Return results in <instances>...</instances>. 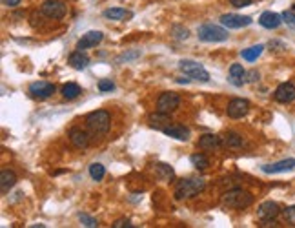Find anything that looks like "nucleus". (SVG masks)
Segmentation results:
<instances>
[{"instance_id":"obj_36","label":"nucleus","mask_w":295,"mask_h":228,"mask_svg":"<svg viewBox=\"0 0 295 228\" xmlns=\"http://www.w3.org/2000/svg\"><path fill=\"white\" fill-rule=\"evenodd\" d=\"M257 79H259V73H257V71H250V73H246V81L248 83H255V81H257Z\"/></svg>"},{"instance_id":"obj_2","label":"nucleus","mask_w":295,"mask_h":228,"mask_svg":"<svg viewBox=\"0 0 295 228\" xmlns=\"http://www.w3.org/2000/svg\"><path fill=\"white\" fill-rule=\"evenodd\" d=\"M204 188H206V181L204 179H182L177 183L173 195H175V199L177 201L190 199V197L199 195Z\"/></svg>"},{"instance_id":"obj_29","label":"nucleus","mask_w":295,"mask_h":228,"mask_svg":"<svg viewBox=\"0 0 295 228\" xmlns=\"http://www.w3.org/2000/svg\"><path fill=\"white\" fill-rule=\"evenodd\" d=\"M104 175H106V168H104V165H100V163L89 165V177L93 181H102Z\"/></svg>"},{"instance_id":"obj_11","label":"nucleus","mask_w":295,"mask_h":228,"mask_svg":"<svg viewBox=\"0 0 295 228\" xmlns=\"http://www.w3.org/2000/svg\"><path fill=\"white\" fill-rule=\"evenodd\" d=\"M279 214H281V208H279V205L274 203V201H264L261 207L257 208V217H259L262 223L274 221Z\"/></svg>"},{"instance_id":"obj_14","label":"nucleus","mask_w":295,"mask_h":228,"mask_svg":"<svg viewBox=\"0 0 295 228\" xmlns=\"http://www.w3.org/2000/svg\"><path fill=\"white\" fill-rule=\"evenodd\" d=\"M164 135L172 139H177V141H188V139L192 137V131L190 128H186L184 124H178V123H172L170 126H166L164 130Z\"/></svg>"},{"instance_id":"obj_5","label":"nucleus","mask_w":295,"mask_h":228,"mask_svg":"<svg viewBox=\"0 0 295 228\" xmlns=\"http://www.w3.org/2000/svg\"><path fill=\"white\" fill-rule=\"evenodd\" d=\"M178 69H180L184 75L190 77V79H193V81H199V83H208V81H210V73H208L206 69L202 68L199 62L190 61V59L180 61V62H178Z\"/></svg>"},{"instance_id":"obj_30","label":"nucleus","mask_w":295,"mask_h":228,"mask_svg":"<svg viewBox=\"0 0 295 228\" xmlns=\"http://www.w3.org/2000/svg\"><path fill=\"white\" fill-rule=\"evenodd\" d=\"M79 221L82 223L84 227H88V228H97V227H98L97 219H93V217H91V215H88V214H79Z\"/></svg>"},{"instance_id":"obj_24","label":"nucleus","mask_w":295,"mask_h":228,"mask_svg":"<svg viewBox=\"0 0 295 228\" xmlns=\"http://www.w3.org/2000/svg\"><path fill=\"white\" fill-rule=\"evenodd\" d=\"M220 143L226 148H240L242 146V137H240L237 131H226L222 137H220Z\"/></svg>"},{"instance_id":"obj_9","label":"nucleus","mask_w":295,"mask_h":228,"mask_svg":"<svg viewBox=\"0 0 295 228\" xmlns=\"http://www.w3.org/2000/svg\"><path fill=\"white\" fill-rule=\"evenodd\" d=\"M55 84L48 83V81H37L29 86V95L33 99H39V101H44V99L51 97L55 93Z\"/></svg>"},{"instance_id":"obj_33","label":"nucleus","mask_w":295,"mask_h":228,"mask_svg":"<svg viewBox=\"0 0 295 228\" xmlns=\"http://www.w3.org/2000/svg\"><path fill=\"white\" fill-rule=\"evenodd\" d=\"M282 214H284V217H286V221L292 223V225H295V205L294 207H288L282 210Z\"/></svg>"},{"instance_id":"obj_26","label":"nucleus","mask_w":295,"mask_h":228,"mask_svg":"<svg viewBox=\"0 0 295 228\" xmlns=\"http://www.w3.org/2000/svg\"><path fill=\"white\" fill-rule=\"evenodd\" d=\"M155 175L160 181H172L175 177V172H173V168L170 165L158 163V165H155Z\"/></svg>"},{"instance_id":"obj_37","label":"nucleus","mask_w":295,"mask_h":228,"mask_svg":"<svg viewBox=\"0 0 295 228\" xmlns=\"http://www.w3.org/2000/svg\"><path fill=\"white\" fill-rule=\"evenodd\" d=\"M4 4H6L7 7H17L20 4V0H4Z\"/></svg>"},{"instance_id":"obj_18","label":"nucleus","mask_w":295,"mask_h":228,"mask_svg":"<svg viewBox=\"0 0 295 228\" xmlns=\"http://www.w3.org/2000/svg\"><path fill=\"white\" fill-rule=\"evenodd\" d=\"M148 123H150L151 128L155 130H164L166 126L172 124V119H170V113H162V111H155L148 117Z\"/></svg>"},{"instance_id":"obj_21","label":"nucleus","mask_w":295,"mask_h":228,"mask_svg":"<svg viewBox=\"0 0 295 228\" xmlns=\"http://www.w3.org/2000/svg\"><path fill=\"white\" fill-rule=\"evenodd\" d=\"M104 17L106 19H110V21H130L133 13H131L130 9H124V7H110V9H106L104 11Z\"/></svg>"},{"instance_id":"obj_31","label":"nucleus","mask_w":295,"mask_h":228,"mask_svg":"<svg viewBox=\"0 0 295 228\" xmlns=\"http://www.w3.org/2000/svg\"><path fill=\"white\" fill-rule=\"evenodd\" d=\"M115 90V84L111 83L110 79H102L100 83H98V91H102V93H108V91H113Z\"/></svg>"},{"instance_id":"obj_16","label":"nucleus","mask_w":295,"mask_h":228,"mask_svg":"<svg viewBox=\"0 0 295 228\" xmlns=\"http://www.w3.org/2000/svg\"><path fill=\"white\" fill-rule=\"evenodd\" d=\"M295 168V159H282L279 163H274V165H264L262 166V172L264 173H282V172H290Z\"/></svg>"},{"instance_id":"obj_1","label":"nucleus","mask_w":295,"mask_h":228,"mask_svg":"<svg viewBox=\"0 0 295 228\" xmlns=\"http://www.w3.org/2000/svg\"><path fill=\"white\" fill-rule=\"evenodd\" d=\"M222 207L234 208V210H244V208L252 207L254 205V195L242 190V188H234V190H228L222 194Z\"/></svg>"},{"instance_id":"obj_13","label":"nucleus","mask_w":295,"mask_h":228,"mask_svg":"<svg viewBox=\"0 0 295 228\" xmlns=\"http://www.w3.org/2000/svg\"><path fill=\"white\" fill-rule=\"evenodd\" d=\"M274 97L277 103L288 104L292 101H295V86L292 83H282L277 90H275Z\"/></svg>"},{"instance_id":"obj_22","label":"nucleus","mask_w":295,"mask_h":228,"mask_svg":"<svg viewBox=\"0 0 295 228\" xmlns=\"http://www.w3.org/2000/svg\"><path fill=\"white\" fill-rule=\"evenodd\" d=\"M15 183H17L15 172H11V170H2V173H0V190H2V194L6 195L7 192L15 187Z\"/></svg>"},{"instance_id":"obj_17","label":"nucleus","mask_w":295,"mask_h":228,"mask_svg":"<svg viewBox=\"0 0 295 228\" xmlns=\"http://www.w3.org/2000/svg\"><path fill=\"white\" fill-rule=\"evenodd\" d=\"M259 24L266 29H277L282 24V15H277L274 11H264L259 17Z\"/></svg>"},{"instance_id":"obj_19","label":"nucleus","mask_w":295,"mask_h":228,"mask_svg":"<svg viewBox=\"0 0 295 228\" xmlns=\"http://www.w3.org/2000/svg\"><path fill=\"white\" fill-rule=\"evenodd\" d=\"M68 64L73 69L82 71V69H86L89 66V59H88V55H84L82 53V49H77V51H73V53L68 57Z\"/></svg>"},{"instance_id":"obj_3","label":"nucleus","mask_w":295,"mask_h":228,"mask_svg":"<svg viewBox=\"0 0 295 228\" xmlns=\"http://www.w3.org/2000/svg\"><path fill=\"white\" fill-rule=\"evenodd\" d=\"M86 126L93 135H104V133H108L111 126V115L106 110L91 111L86 117Z\"/></svg>"},{"instance_id":"obj_15","label":"nucleus","mask_w":295,"mask_h":228,"mask_svg":"<svg viewBox=\"0 0 295 228\" xmlns=\"http://www.w3.org/2000/svg\"><path fill=\"white\" fill-rule=\"evenodd\" d=\"M68 135H69V141H71V145L75 146V148H79V150H84V148H88L89 137H88V133H86L84 130H80V128H71Z\"/></svg>"},{"instance_id":"obj_39","label":"nucleus","mask_w":295,"mask_h":228,"mask_svg":"<svg viewBox=\"0 0 295 228\" xmlns=\"http://www.w3.org/2000/svg\"><path fill=\"white\" fill-rule=\"evenodd\" d=\"M294 11H295V6H294Z\"/></svg>"},{"instance_id":"obj_32","label":"nucleus","mask_w":295,"mask_h":228,"mask_svg":"<svg viewBox=\"0 0 295 228\" xmlns=\"http://www.w3.org/2000/svg\"><path fill=\"white\" fill-rule=\"evenodd\" d=\"M282 22H286L290 28L295 29V13L294 11H284V13H282Z\"/></svg>"},{"instance_id":"obj_38","label":"nucleus","mask_w":295,"mask_h":228,"mask_svg":"<svg viewBox=\"0 0 295 228\" xmlns=\"http://www.w3.org/2000/svg\"><path fill=\"white\" fill-rule=\"evenodd\" d=\"M177 83H180V84H188V83H190V81H188V79H178Z\"/></svg>"},{"instance_id":"obj_25","label":"nucleus","mask_w":295,"mask_h":228,"mask_svg":"<svg viewBox=\"0 0 295 228\" xmlns=\"http://www.w3.org/2000/svg\"><path fill=\"white\" fill-rule=\"evenodd\" d=\"M262 51H264V46H262V44H255L252 48L242 49V51H240V57H242L244 61H248V62H255V61L261 57Z\"/></svg>"},{"instance_id":"obj_7","label":"nucleus","mask_w":295,"mask_h":228,"mask_svg":"<svg viewBox=\"0 0 295 228\" xmlns=\"http://www.w3.org/2000/svg\"><path fill=\"white\" fill-rule=\"evenodd\" d=\"M40 11L48 19H53V21H60L66 17V11H68V7L66 4L62 2V0H46L44 4L40 6Z\"/></svg>"},{"instance_id":"obj_27","label":"nucleus","mask_w":295,"mask_h":228,"mask_svg":"<svg viewBox=\"0 0 295 228\" xmlns=\"http://www.w3.org/2000/svg\"><path fill=\"white\" fill-rule=\"evenodd\" d=\"M60 93H62V97H64V99L71 101V99H77V97H79V95L82 93V90H80V86H79V84L68 83V84H64V86H62Z\"/></svg>"},{"instance_id":"obj_12","label":"nucleus","mask_w":295,"mask_h":228,"mask_svg":"<svg viewBox=\"0 0 295 228\" xmlns=\"http://www.w3.org/2000/svg\"><path fill=\"white\" fill-rule=\"evenodd\" d=\"M104 39L102 31H88L84 33L79 42H77V49H88V48H95L97 44H100Z\"/></svg>"},{"instance_id":"obj_4","label":"nucleus","mask_w":295,"mask_h":228,"mask_svg":"<svg viewBox=\"0 0 295 228\" xmlns=\"http://www.w3.org/2000/svg\"><path fill=\"white\" fill-rule=\"evenodd\" d=\"M197 37H199L202 42H224L228 41V31L224 28H220L217 24H202L199 29H197Z\"/></svg>"},{"instance_id":"obj_20","label":"nucleus","mask_w":295,"mask_h":228,"mask_svg":"<svg viewBox=\"0 0 295 228\" xmlns=\"http://www.w3.org/2000/svg\"><path fill=\"white\" fill-rule=\"evenodd\" d=\"M228 81L234 84V86L240 88L242 84L246 83V71H244V68H242L240 64H232V66H230V75H228Z\"/></svg>"},{"instance_id":"obj_34","label":"nucleus","mask_w":295,"mask_h":228,"mask_svg":"<svg viewBox=\"0 0 295 228\" xmlns=\"http://www.w3.org/2000/svg\"><path fill=\"white\" fill-rule=\"evenodd\" d=\"M113 228H133V225H131L130 219L122 217V219H117V221L113 223Z\"/></svg>"},{"instance_id":"obj_6","label":"nucleus","mask_w":295,"mask_h":228,"mask_svg":"<svg viewBox=\"0 0 295 228\" xmlns=\"http://www.w3.org/2000/svg\"><path fill=\"white\" fill-rule=\"evenodd\" d=\"M180 106V97L175 91H164L157 99V110L162 113H173Z\"/></svg>"},{"instance_id":"obj_8","label":"nucleus","mask_w":295,"mask_h":228,"mask_svg":"<svg viewBox=\"0 0 295 228\" xmlns=\"http://www.w3.org/2000/svg\"><path fill=\"white\" fill-rule=\"evenodd\" d=\"M252 17H246V15H237V13H226L220 17V24L228 29H240L246 28L252 24Z\"/></svg>"},{"instance_id":"obj_35","label":"nucleus","mask_w":295,"mask_h":228,"mask_svg":"<svg viewBox=\"0 0 295 228\" xmlns=\"http://www.w3.org/2000/svg\"><path fill=\"white\" fill-rule=\"evenodd\" d=\"M254 0H230V4L234 7H246V6H250Z\"/></svg>"},{"instance_id":"obj_10","label":"nucleus","mask_w":295,"mask_h":228,"mask_svg":"<svg viewBox=\"0 0 295 228\" xmlns=\"http://www.w3.org/2000/svg\"><path fill=\"white\" fill-rule=\"evenodd\" d=\"M250 111V103L246 99H232L226 106V113L230 119H242Z\"/></svg>"},{"instance_id":"obj_23","label":"nucleus","mask_w":295,"mask_h":228,"mask_svg":"<svg viewBox=\"0 0 295 228\" xmlns=\"http://www.w3.org/2000/svg\"><path fill=\"white\" fill-rule=\"evenodd\" d=\"M220 145H222L220 137L219 135H213V133H204L199 139V148H202V150H217Z\"/></svg>"},{"instance_id":"obj_28","label":"nucleus","mask_w":295,"mask_h":228,"mask_svg":"<svg viewBox=\"0 0 295 228\" xmlns=\"http://www.w3.org/2000/svg\"><path fill=\"white\" fill-rule=\"evenodd\" d=\"M190 163H192L197 170H206L208 166H210V161L204 153H193L192 157H190Z\"/></svg>"}]
</instances>
